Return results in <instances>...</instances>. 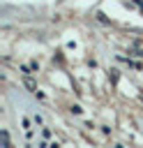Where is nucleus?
<instances>
[{
  "label": "nucleus",
  "instance_id": "obj_1",
  "mask_svg": "<svg viewBox=\"0 0 143 148\" xmlns=\"http://www.w3.org/2000/svg\"><path fill=\"white\" fill-rule=\"evenodd\" d=\"M0 143H2V148H7V146H9V134H7L5 130L0 132Z\"/></svg>",
  "mask_w": 143,
  "mask_h": 148
},
{
  "label": "nucleus",
  "instance_id": "obj_2",
  "mask_svg": "<svg viewBox=\"0 0 143 148\" xmlns=\"http://www.w3.org/2000/svg\"><path fill=\"white\" fill-rule=\"evenodd\" d=\"M108 79H111L113 83H118V72H115V69H111V72H108Z\"/></svg>",
  "mask_w": 143,
  "mask_h": 148
},
{
  "label": "nucleus",
  "instance_id": "obj_3",
  "mask_svg": "<svg viewBox=\"0 0 143 148\" xmlns=\"http://www.w3.org/2000/svg\"><path fill=\"white\" fill-rule=\"evenodd\" d=\"M25 86H28V88H30V90H37V86H35V83H32V79H30V76H25Z\"/></svg>",
  "mask_w": 143,
  "mask_h": 148
},
{
  "label": "nucleus",
  "instance_id": "obj_4",
  "mask_svg": "<svg viewBox=\"0 0 143 148\" xmlns=\"http://www.w3.org/2000/svg\"><path fill=\"white\" fill-rule=\"evenodd\" d=\"M134 2H138V5H143V0H134Z\"/></svg>",
  "mask_w": 143,
  "mask_h": 148
}]
</instances>
